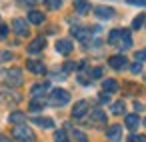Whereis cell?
<instances>
[{
    "instance_id": "1",
    "label": "cell",
    "mask_w": 146,
    "mask_h": 142,
    "mask_svg": "<svg viewBox=\"0 0 146 142\" xmlns=\"http://www.w3.org/2000/svg\"><path fill=\"white\" fill-rule=\"evenodd\" d=\"M12 136L18 140V142H34V134L30 132V128L26 126H16L12 130Z\"/></svg>"
},
{
    "instance_id": "2",
    "label": "cell",
    "mask_w": 146,
    "mask_h": 142,
    "mask_svg": "<svg viewBox=\"0 0 146 142\" xmlns=\"http://www.w3.org/2000/svg\"><path fill=\"white\" fill-rule=\"evenodd\" d=\"M50 98H52V104H56V106H64V104H68L70 94H68L66 90H62V88H54V90L50 92Z\"/></svg>"
},
{
    "instance_id": "3",
    "label": "cell",
    "mask_w": 146,
    "mask_h": 142,
    "mask_svg": "<svg viewBox=\"0 0 146 142\" xmlns=\"http://www.w3.org/2000/svg\"><path fill=\"white\" fill-rule=\"evenodd\" d=\"M108 66L114 68V70H124L128 66V58L124 54H116V56H110L108 58Z\"/></svg>"
},
{
    "instance_id": "4",
    "label": "cell",
    "mask_w": 146,
    "mask_h": 142,
    "mask_svg": "<svg viewBox=\"0 0 146 142\" xmlns=\"http://www.w3.org/2000/svg\"><path fill=\"white\" fill-rule=\"evenodd\" d=\"M12 28L18 36H28L30 34V28H28V22L24 18H14L12 20Z\"/></svg>"
},
{
    "instance_id": "5",
    "label": "cell",
    "mask_w": 146,
    "mask_h": 142,
    "mask_svg": "<svg viewBox=\"0 0 146 142\" xmlns=\"http://www.w3.org/2000/svg\"><path fill=\"white\" fill-rule=\"evenodd\" d=\"M44 46H46V38H44V36H38V38H34V40L28 44L26 50H28L30 54H40V52L44 50Z\"/></svg>"
},
{
    "instance_id": "6",
    "label": "cell",
    "mask_w": 146,
    "mask_h": 142,
    "mask_svg": "<svg viewBox=\"0 0 146 142\" xmlns=\"http://www.w3.org/2000/svg\"><path fill=\"white\" fill-rule=\"evenodd\" d=\"M88 110H90L88 102H86V100H80V102H76L74 108H72V118H84V116L88 114Z\"/></svg>"
},
{
    "instance_id": "7",
    "label": "cell",
    "mask_w": 146,
    "mask_h": 142,
    "mask_svg": "<svg viewBox=\"0 0 146 142\" xmlns=\"http://www.w3.org/2000/svg\"><path fill=\"white\" fill-rule=\"evenodd\" d=\"M72 50H74V46H72V42H70L68 38H60V40H56V52H58V54L68 56Z\"/></svg>"
},
{
    "instance_id": "8",
    "label": "cell",
    "mask_w": 146,
    "mask_h": 142,
    "mask_svg": "<svg viewBox=\"0 0 146 142\" xmlns=\"http://www.w3.org/2000/svg\"><path fill=\"white\" fill-rule=\"evenodd\" d=\"M6 80H8V84H12V86H20V84H22V72H20L18 68H10V70L6 72Z\"/></svg>"
},
{
    "instance_id": "9",
    "label": "cell",
    "mask_w": 146,
    "mask_h": 142,
    "mask_svg": "<svg viewBox=\"0 0 146 142\" xmlns=\"http://www.w3.org/2000/svg\"><path fill=\"white\" fill-rule=\"evenodd\" d=\"M94 16L102 18V20H110L114 16V8H110V6H96L94 8Z\"/></svg>"
},
{
    "instance_id": "10",
    "label": "cell",
    "mask_w": 146,
    "mask_h": 142,
    "mask_svg": "<svg viewBox=\"0 0 146 142\" xmlns=\"http://www.w3.org/2000/svg\"><path fill=\"white\" fill-rule=\"evenodd\" d=\"M48 86H50V82H40V84H34V86L30 88V96H32L34 100H38L40 96H44V92L48 90Z\"/></svg>"
},
{
    "instance_id": "11",
    "label": "cell",
    "mask_w": 146,
    "mask_h": 142,
    "mask_svg": "<svg viewBox=\"0 0 146 142\" xmlns=\"http://www.w3.org/2000/svg\"><path fill=\"white\" fill-rule=\"evenodd\" d=\"M106 136L110 142H120V136H122V128L118 124H112L108 130H106Z\"/></svg>"
},
{
    "instance_id": "12",
    "label": "cell",
    "mask_w": 146,
    "mask_h": 142,
    "mask_svg": "<svg viewBox=\"0 0 146 142\" xmlns=\"http://www.w3.org/2000/svg\"><path fill=\"white\" fill-rule=\"evenodd\" d=\"M26 68H28L32 74H44V72H46V66H44L42 62H38V60H28V62H26Z\"/></svg>"
},
{
    "instance_id": "13",
    "label": "cell",
    "mask_w": 146,
    "mask_h": 142,
    "mask_svg": "<svg viewBox=\"0 0 146 142\" xmlns=\"http://www.w3.org/2000/svg\"><path fill=\"white\" fill-rule=\"evenodd\" d=\"M124 124H126V128L136 130V128L140 126V118H138V114H126V116H124Z\"/></svg>"
},
{
    "instance_id": "14",
    "label": "cell",
    "mask_w": 146,
    "mask_h": 142,
    "mask_svg": "<svg viewBox=\"0 0 146 142\" xmlns=\"http://www.w3.org/2000/svg\"><path fill=\"white\" fill-rule=\"evenodd\" d=\"M130 46H132L130 32H128V30H122V36H120V42H118V48H120V50H128Z\"/></svg>"
},
{
    "instance_id": "15",
    "label": "cell",
    "mask_w": 146,
    "mask_h": 142,
    "mask_svg": "<svg viewBox=\"0 0 146 142\" xmlns=\"http://www.w3.org/2000/svg\"><path fill=\"white\" fill-rule=\"evenodd\" d=\"M102 88H104V92H106V94H112V92H116V90H118V82H116L114 78H106V80L102 82Z\"/></svg>"
},
{
    "instance_id": "16",
    "label": "cell",
    "mask_w": 146,
    "mask_h": 142,
    "mask_svg": "<svg viewBox=\"0 0 146 142\" xmlns=\"http://www.w3.org/2000/svg\"><path fill=\"white\" fill-rule=\"evenodd\" d=\"M74 8H76L78 14H86L90 10V2L88 0H74Z\"/></svg>"
},
{
    "instance_id": "17",
    "label": "cell",
    "mask_w": 146,
    "mask_h": 142,
    "mask_svg": "<svg viewBox=\"0 0 146 142\" xmlns=\"http://www.w3.org/2000/svg\"><path fill=\"white\" fill-rule=\"evenodd\" d=\"M28 22H32V24H42V22H44V14L38 12V10H30V12H28Z\"/></svg>"
},
{
    "instance_id": "18",
    "label": "cell",
    "mask_w": 146,
    "mask_h": 142,
    "mask_svg": "<svg viewBox=\"0 0 146 142\" xmlns=\"http://www.w3.org/2000/svg\"><path fill=\"white\" fill-rule=\"evenodd\" d=\"M90 118H92L94 124H104V122H106V114H104L102 110H98V108H96L94 112H90Z\"/></svg>"
},
{
    "instance_id": "19",
    "label": "cell",
    "mask_w": 146,
    "mask_h": 142,
    "mask_svg": "<svg viewBox=\"0 0 146 142\" xmlns=\"http://www.w3.org/2000/svg\"><path fill=\"white\" fill-rule=\"evenodd\" d=\"M8 122H12V124H22V122H26V114H22V112H12V114L8 116Z\"/></svg>"
},
{
    "instance_id": "20",
    "label": "cell",
    "mask_w": 146,
    "mask_h": 142,
    "mask_svg": "<svg viewBox=\"0 0 146 142\" xmlns=\"http://www.w3.org/2000/svg\"><path fill=\"white\" fill-rule=\"evenodd\" d=\"M36 126H40V128H54V122L50 120V118H34L32 120Z\"/></svg>"
},
{
    "instance_id": "21",
    "label": "cell",
    "mask_w": 146,
    "mask_h": 142,
    "mask_svg": "<svg viewBox=\"0 0 146 142\" xmlns=\"http://www.w3.org/2000/svg\"><path fill=\"white\" fill-rule=\"evenodd\" d=\"M120 36H122V30H110V34H108V42L118 46V42H120Z\"/></svg>"
},
{
    "instance_id": "22",
    "label": "cell",
    "mask_w": 146,
    "mask_h": 142,
    "mask_svg": "<svg viewBox=\"0 0 146 142\" xmlns=\"http://www.w3.org/2000/svg\"><path fill=\"white\" fill-rule=\"evenodd\" d=\"M124 110H126V104H124L122 100L114 102V104H112V108H110V112H112V114H122Z\"/></svg>"
},
{
    "instance_id": "23",
    "label": "cell",
    "mask_w": 146,
    "mask_h": 142,
    "mask_svg": "<svg viewBox=\"0 0 146 142\" xmlns=\"http://www.w3.org/2000/svg\"><path fill=\"white\" fill-rule=\"evenodd\" d=\"M144 22H146V16H144V14H138V16L132 20V28H134V30H138V28H142V26H144Z\"/></svg>"
},
{
    "instance_id": "24",
    "label": "cell",
    "mask_w": 146,
    "mask_h": 142,
    "mask_svg": "<svg viewBox=\"0 0 146 142\" xmlns=\"http://www.w3.org/2000/svg\"><path fill=\"white\" fill-rule=\"evenodd\" d=\"M42 2H44L50 10H58V8L62 6V0H42Z\"/></svg>"
},
{
    "instance_id": "25",
    "label": "cell",
    "mask_w": 146,
    "mask_h": 142,
    "mask_svg": "<svg viewBox=\"0 0 146 142\" xmlns=\"http://www.w3.org/2000/svg\"><path fill=\"white\" fill-rule=\"evenodd\" d=\"M54 142H70V140H68V136H66L64 130H56L54 132Z\"/></svg>"
},
{
    "instance_id": "26",
    "label": "cell",
    "mask_w": 146,
    "mask_h": 142,
    "mask_svg": "<svg viewBox=\"0 0 146 142\" xmlns=\"http://www.w3.org/2000/svg\"><path fill=\"white\" fill-rule=\"evenodd\" d=\"M28 108H30V112H40V110L44 108V104H42V102H38V100H32Z\"/></svg>"
},
{
    "instance_id": "27",
    "label": "cell",
    "mask_w": 146,
    "mask_h": 142,
    "mask_svg": "<svg viewBox=\"0 0 146 142\" xmlns=\"http://www.w3.org/2000/svg\"><path fill=\"white\" fill-rule=\"evenodd\" d=\"M12 52L10 50H0V62H6V60H12Z\"/></svg>"
},
{
    "instance_id": "28",
    "label": "cell",
    "mask_w": 146,
    "mask_h": 142,
    "mask_svg": "<svg viewBox=\"0 0 146 142\" xmlns=\"http://www.w3.org/2000/svg\"><path fill=\"white\" fill-rule=\"evenodd\" d=\"M72 134H74V138H76V140H80V142H88V140H86V136H84V132H80V130H72Z\"/></svg>"
},
{
    "instance_id": "29",
    "label": "cell",
    "mask_w": 146,
    "mask_h": 142,
    "mask_svg": "<svg viewBox=\"0 0 146 142\" xmlns=\"http://www.w3.org/2000/svg\"><path fill=\"white\" fill-rule=\"evenodd\" d=\"M8 36V26L6 24H0V40H4Z\"/></svg>"
},
{
    "instance_id": "30",
    "label": "cell",
    "mask_w": 146,
    "mask_h": 142,
    "mask_svg": "<svg viewBox=\"0 0 146 142\" xmlns=\"http://www.w3.org/2000/svg\"><path fill=\"white\" fill-rule=\"evenodd\" d=\"M128 142H146V138L140 136V134H132V136L128 138Z\"/></svg>"
},
{
    "instance_id": "31",
    "label": "cell",
    "mask_w": 146,
    "mask_h": 142,
    "mask_svg": "<svg viewBox=\"0 0 146 142\" xmlns=\"http://www.w3.org/2000/svg\"><path fill=\"white\" fill-rule=\"evenodd\" d=\"M102 76V68H92L90 70V78H100Z\"/></svg>"
},
{
    "instance_id": "32",
    "label": "cell",
    "mask_w": 146,
    "mask_h": 142,
    "mask_svg": "<svg viewBox=\"0 0 146 142\" xmlns=\"http://www.w3.org/2000/svg\"><path fill=\"white\" fill-rule=\"evenodd\" d=\"M128 4H134V6H144L146 8V0H126Z\"/></svg>"
},
{
    "instance_id": "33",
    "label": "cell",
    "mask_w": 146,
    "mask_h": 142,
    "mask_svg": "<svg viewBox=\"0 0 146 142\" xmlns=\"http://www.w3.org/2000/svg\"><path fill=\"white\" fill-rule=\"evenodd\" d=\"M130 70H132L134 74H138V72H142V64H140V62H134V64L130 66Z\"/></svg>"
},
{
    "instance_id": "34",
    "label": "cell",
    "mask_w": 146,
    "mask_h": 142,
    "mask_svg": "<svg viewBox=\"0 0 146 142\" xmlns=\"http://www.w3.org/2000/svg\"><path fill=\"white\" fill-rule=\"evenodd\" d=\"M142 60H146V50L136 52V62H142Z\"/></svg>"
},
{
    "instance_id": "35",
    "label": "cell",
    "mask_w": 146,
    "mask_h": 142,
    "mask_svg": "<svg viewBox=\"0 0 146 142\" xmlns=\"http://www.w3.org/2000/svg\"><path fill=\"white\" fill-rule=\"evenodd\" d=\"M38 2V0H20V4H24V6H34Z\"/></svg>"
},
{
    "instance_id": "36",
    "label": "cell",
    "mask_w": 146,
    "mask_h": 142,
    "mask_svg": "<svg viewBox=\"0 0 146 142\" xmlns=\"http://www.w3.org/2000/svg\"><path fill=\"white\" fill-rule=\"evenodd\" d=\"M74 68H76L74 62H66V64H64V70H66V72H70V70H74Z\"/></svg>"
},
{
    "instance_id": "37",
    "label": "cell",
    "mask_w": 146,
    "mask_h": 142,
    "mask_svg": "<svg viewBox=\"0 0 146 142\" xmlns=\"http://www.w3.org/2000/svg\"><path fill=\"white\" fill-rule=\"evenodd\" d=\"M100 102H102V104L110 102V98H108V94H106V92H104V94H100Z\"/></svg>"
},
{
    "instance_id": "38",
    "label": "cell",
    "mask_w": 146,
    "mask_h": 142,
    "mask_svg": "<svg viewBox=\"0 0 146 142\" xmlns=\"http://www.w3.org/2000/svg\"><path fill=\"white\" fill-rule=\"evenodd\" d=\"M144 126H146V118H144Z\"/></svg>"
}]
</instances>
